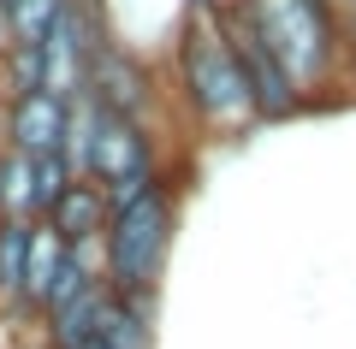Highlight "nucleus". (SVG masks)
<instances>
[{
    "mask_svg": "<svg viewBox=\"0 0 356 349\" xmlns=\"http://www.w3.org/2000/svg\"><path fill=\"white\" fill-rule=\"evenodd\" d=\"M238 18L255 30L280 71L291 77V89H321V77L339 60V18H332V0H243Z\"/></svg>",
    "mask_w": 356,
    "mask_h": 349,
    "instance_id": "f257e3e1",
    "label": "nucleus"
},
{
    "mask_svg": "<svg viewBox=\"0 0 356 349\" xmlns=\"http://www.w3.org/2000/svg\"><path fill=\"white\" fill-rule=\"evenodd\" d=\"M166 243H172V189L154 178L143 196H131L125 207H113L107 219V290L113 296H143L154 284L166 261Z\"/></svg>",
    "mask_w": 356,
    "mask_h": 349,
    "instance_id": "f03ea898",
    "label": "nucleus"
},
{
    "mask_svg": "<svg viewBox=\"0 0 356 349\" xmlns=\"http://www.w3.org/2000/svg\"><path fill=\"white\" fill-rule=\"evenodd\" d=\"M184 89H191V107L208 125H243L255 112L220 18H202V24L184 30Z\"/></svg>",
    "mask_w": 356,
    "mask_h": 349,
    "instance_id": "7ed1b4c3",
    "label": "nucleus"
},
{
    "mask_svg": "<svg viewBox=\"0 0 356 349\" xmlns=\"http://www.w3.org/2000/svg\"><path fill=\"white\" fill-rule=\"evenodd\" d=\"M83 178H95V184H102L107 207H125L131 196H143V189L154 184L143 125H131V119H119V112H102V107H95V137H89Z\"/></svg>",
    "mask_w": 356,
    "mask_h": 349,
    "instance_id": "20e7f679",
    "label": "nucleus"
},
{
    "mask_svg": "<svg viewBox=\"0 0 356 349\" xmlns=\"http://www.w3.org/2000/svg\"><path fill=\"white\" fill-rule=\"evenodd\" d=\"M95 30H89V12L77 0H65V12L48 24V36L36 42L42 48V89L60 101H77L83 95V77H89V53H95Z\"/></svg>",
    "mask_w": 356,
    "mask_h": 349,
    "instance_id": "39448f33",
    "label": "nucleus"
},
{
    "mask_svg": "<svg viewBox=\"0 0 356 349\" xmlns=\"http://www.w3.org/2000/svg\"><path fill=\"white\" fill-rule=\"evenodd\" d=\"M220 30H226V42H232V60H238V71H243V89H250V107L261 112V119H285V112L297 107V89H291V77L280 71V60L255 42V30L243 24L238 12H226L220 18Z\"/></svg>",
    "mask_w": 356,
    "mask_h": 349,
    "instance_id": "423d86ee",
    "label": "nucleus"
},
{
    "mask_svg": "<svg viewBox=\"0 0 356 349\" xmlns=\"http://www.w3.org/2000/svg\"><path fill=\"white\" fill-rule=\"evenodd\" d=\"M83 95L95 101L102 112H119V119H131V125H143V112H149V77H143V65L131 60V53L95 42V53H89V77H83Z\"/></svg>",
    "mask_w": 356,
    "mask_h": 349,
    "instance_id": "0eeeda50",
    "label": "nucleus"
},
{
    "mask_svg": "<svg viewBox=\"0 0 356 349\" xmlns=\"http://www.w3.org/2000/svg\"><path fill=\"white\" fill-rule=\"evenodd\" d=\"M65 119H72V101L48 95V89L6 101V148H13V154H30V160L60 154V148H65Z\"/></svg>",
    "mask_w": 356,
    "mask_h": 349,
    "instance_id": "6e6552de",
    "label": "nucleus"
},
{
    "mask_svg": "<svg viewBox=\"0 0 356 349\" xmlns=\"http://www.w3.org/2000/svg\"><path fill=\"white\" fill-rule=\"evenodd\" d=\"M107 219H113V207H107V196H102V184H95V178H72V184L60 189V201L42 213V225H48L60 243H89V237H102Z\"/></svg>",
    "mask_w": 356,
    "mask_h": 349,
    "instance_id": "1a4fd4ad",
    "label": "nucleus"
},
{
    "mask_svg": "<svg viewBox=\"0 0 356 349\" xmlns=\"http://www.w3.org/2000/svg\"><path fill=\"white\" fill-rule=\"evenodd\" d=\"M107 296H113L107 284H83L77 296H65L60 308L48 314V343H54V349H83V343H95V337H102V308H107Z\"/></svg>",
    "mask_w": 356,
    "mask_h": 349,
    "instance_id": "9d476101",
    "label": "nucleus"
},
{
    "mask_svg": "<svg viewBox=\"0 0 356 349\" xmlns=\"http://www.w3.org/2000/svg\"><path fill=\"white\" fill-rule=\"evenodd\" d=\"M65 266V243L54 237L48 225H36V231H30V261H24V290H18V296L24 302H48V290H54V273H60Z\"/></svg>",
    "mask_w": 356,
    "mask_h": 349,
    "instance_id": "9b49d317",
    "label": "nucleus"
},
{
    "mask_svg": "<svg viewBox=\"0 0 356 349\" xmlns=\"http://www.w3.org/2000/svg\"><path fill=\"white\" fill-rule=\"evenodd\" d=\"M0 213L36 225V184H30V154H0Z\"/></svg>",
    "mask_w": 356,
    "mask_h": 349,
    "instance_id": "f8f14e48",
    "label": "nucleus"
},
{
    "mask_svg": "<svg viewBox=\"0 0 356 349\" xmlns=\"http://www.w3.org/2000/svg\"><path fill=\"white\" fill-rule=\"evenodd\" d=\"M143 296H107L102 308V343L107 349H149V325H143Z\"/></svg>",
    "mask_w": 356,
    "mask_h": 349,
    "instance_id": "ddd939ff",
    "label": "nucleus"
},
{
    "mask_svg": "<svg viewBox=\"0 0 356 349\" xmlns=\"http://www.w3.org/2000/svg\"><path fill=\"white\" fill-rule=\"evenodd\" d=\"M65 12V0H0V24H6V42H42L48 24Z\"/></svg>",
    "mask_w": 356,
    "mask_h": 349,
    "instance_id": "4468645a",
    "label": "nucleus"
},
{
    "mask_svg": "<svg viewBox=\"0 0 356 349\" xmlns=\"http://www.w3.org/2000/svg\"><path fill=\"white\" fill-rule=\"evenodd\" d=\"M0 71H6V101L36 95L42 89V48L36 42H6L0 48Z\"/></svg>",
    "mask_w": 356,
    "mask_h": 349,
    "instance_id": "2eb2a0df",
    "label": "nucleus"
},
{
    "mask_svg": "<svg viewBox=\"0 0 356 349\" xmlns=\"http://www.w3.org/2000/svg\"><path fill=\"white\" fill-rule=\"evenodd\" d=\"M30 231H36V225H24V219H0V290H6V296H18V290H24Z\"/></svg>",
    "mask_w": 356,
    "mask_h": 349,
    "instance_id": "dca6fc26",
    "label": "nucleus"
},
{
    "mask_svg": "<svg viewBox=\"0 0 356 349\" xmlns=\"http://www.w3.org/2000/svg\"><path fill=\"white\" fill-rule=\"evenodd\" d=\"M72 166H65V154H42V160H30V184H36V213H48L54 201H60V189L72 184Z\"/></svg>",
    "mask_w": 356,
    "mask_h": 349,
    "instance_id": "f3484780",
    "label": "nucleus"
},
{
    "mask_svg": "<svg viewBox=\"0 0 356 349\" xmlns=\"http://www.w3.org/2000/svg\"><path fill=\"white\" fill-rule=\"evenodd\" d=\"M344 30H350V53H356V0H344Z\"/></svg>",
    "mask_w": 356,
    "mask_h": 349,
    "instance_id": "a211bd4d",
    "label": "nucleus"
},
{
    "mask_svg": "<svg viewBox=\"0 0 356 349\" xmlns=\"http://www.w3.org/2000/svg\"><path fill=\"white\" fill-rule=\"evenodd\" d=\"M0 154H6V101H0Z\"/></svg>",
    "mask_w": 356,
    "mask_h": 349,
    "instance_id": "6ab92c4d",
    "label": "nucleus"
},
{
    "mask_svg": "<svg viewBox=\"0 0 356 349\" xmlns=\"http://www.w3.org/2000/svg\"><path fill=\"white\" fill-rule=\"evenodd\" d=\"M83 349H107V343H102V337H95V343H83Z\"/></svg>",
    "mask_w": 356,
    "mask_h": 349,
    "instance_id": "aec40b11",
    "label": "nucleus"
},
{
    "mask_svg": "<svg viewBox=\"0 0 356 349\" xmlns=\"http://www.w3.org/2000/svg\"><path fill=\"white\" fill-rule=\"evenodd\" d=\"M0 48H6V24H0Z\"/></svg>",
    "mask_w": 356,
    "mask_h": 349,
    "instance_id": "412c9836",
    "label": "nucleus"
}]
</instances>
